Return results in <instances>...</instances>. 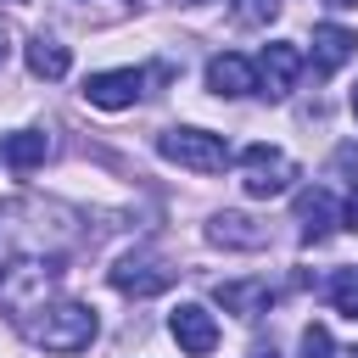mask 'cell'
<instances>
[{"label": "cell", "mask_w": 358, "mask_h": 358, "mask_svg": "<svg viewBox=\"0 0 358 358\" xmlns=\"http://www.w3.org/2000/svg\"><path fill=\"white\" fill-rule=\"evenodd\" d=\"M22 336L45 352H84L95 341V308L90 302H50L34 319H22Z\"/></svg>", "instance_id": "obj_1"}, {"label": "cell", "mask_w": 358, "mask_h": 358, "mask_svg": "<svg viewBox=\"0 0 358 358\" xmlns=\"http://www.w3.org/2000/svg\"><path fill=\"white\" fill-rule=\"evenodd\" d=\"M157 151L190 173H224V162H229V145L207 129H168V134H157Z\"/></svg>", "instance_id": "obj_2"}, {"label": "cell", "mask_w": 358, "mask_h": 358, "mask_svg": "<svg viewBox=\"0 0 358 358\" xmlns=\"http://www.w3.org/2000/svg\"><path fill=\"white\" fill-rule=\"evenodd\" d=\"M241 168H246V196H257V201H268V196H285L291 190V179H296V162L285 157V151H274V145H246L241 151Z\"/></svg>", "instance_id": "obj_3"}, {"label": "cell", "mask_w": 358, "mask_h": 358, "mask_svg": "<svg viewBox=\"0 0 358 358\" xmlns=\"http://www.w3.org/2000/svg\"><path fill=\"white\" fill-rule=\"evenodd\" d=\"M50 280H56L50 263H11V268H0V308L17 313V319H28V302L45 296Z\"/></svg>", "instance_id": "obj_4"}, {"label": "cell", "mask_w": 358, "mask_h": 358, "mask_svg": "<svg viewBox=\"0 0 358 358\" xmlns=\"http://www.w3.org/2000/svg\"><path fill=\"white\" fill-rule=\"evenodd\" d=\"M140 90H145V73H140V67H117V73H95V78L84 84V95H90V106H101V112H123V106H134V101H140Z\"/></svg>", "instance_id": "obj_5"}, {"label": "cell", "mask_w": 358, "mask_h": 358, "mask_svg": "<svg viewBox=\"0 0 358 358\" xmlns=\"http://www.w3.org/2000/svg\"><path fill=\"white\" fill-rule=\"evenodd\" d=\"M112 285H117L123 296H157V291H168V285H173V268H168V263H157V257H145V252H140V257L129 252V257L112 268Z\"/></svg>", "instance_id": "obj_6"}, {"label": "cell", "mask_w": 358, "mask_h": 358, "mask_svg": "<svg viewBox=\"0 0 358 358\" xmlns=\"http://www.w3.org/2000/svg\"><path fill=\"white\" fill-rule=\"evenodd\" d=\"M296 73H302V50L296 45H263V56H257V90L263 95H291V84H296Z\"/></svg>", "instance_id": "obj_7"}, {"label": "cell", "mask_w": 358, "mask_h": 358, "mask_svg": "<svg viewBox=\"0 0 358 358\" xmlns=\"http://www.w3.org/2000/svg\"><path fill=\"white\" fill-rule=\"evenodd\" d=\"M168 330H173V341H179V347H185L190 358H207V352L218 347V324H213V313H207V308H196V302L173 308Z\"/></svg>", "instance_id": "obj_8"}, {"label": "cell", "mask_w": 358, "mask_h": 358, "mask_svg": "<svg viewBox=\"0 0 358 358\" xmlns=\"http://www.w3.org/2000/svg\"><path fill=\"white\" fill-rule=\"evenodd\" d=\"M207 90H213V95H229V101H235V95H252V90H257V67H252L246 56H229V50H224V56L207 62Z\"/></svg>", "instance_id": "obj_9"}, {"label": "cell", "mask_w": 358, "mask_h": 358, "mask_svg": "<svg viewBox=\"0 0 358 358\" xmlns=\"http://www.w3.org/2000/svg\"><path fill=\"white\" fill-rule=\"evenodd\" d=\"M352 50H358V34L352 28H341V22H319L313 28V73H336Z\"/></svg>", "instance_id": "obj_10"}, {"label": "cell", "mask_w": 358, "mask_h": 358, "mask_svg": "<svg viewBox=\"0 0 358 358\" xmlns=\"http://www.w3.org/2000/svg\"><path fill=\"white\" fill-rule=\"evenodd\" d=\"M213 296H218L229 313H241V319H257V313H268V302H274L268 280H224Z\"/></svg>", "instance_id": "obj_11"}, {"label": "cell", "mask_w": 358, "mask_h": 358, "mask_svg": "<svg viewBox=\"0 0 358 358\" xmlns=\"http://www.w3.org/2000/svg\"><path fill=\"white\" fill-rule=\"evenodd\" d=\"M296 224H302V241H324L330 235V224H336V201H330V190H302L296 196Z\"/></svg>", "instance_id": "obj_12"}, {"label": "cell", "mask_w": 358, "mask_h": 358, "mask_svg": "<svg viewBox=\"0 0 358 358\" xmlns=\"http://www.w3.org/2000/svg\"><path fill=\"white\" fill-rule=\"evenodd\" d=\"M207 235H213V241H218V246H246V252H252V246H263V241H268V235H263V229H257V224H252V218H246V213H218V218H213V229H207Z\"/></svg>", "instance_id": "obj_13"}, {"label": "cell", "mask_w": 358, "mask_h": 358, "mask_svg": "<svg viewBox=\"0 0 358 358\" xmlns=\"http://www.w3.org/2000/svg\"><path fill=\"white\" fill-rule=\"evenodd\" d=\"M67 67H73L67 45H56V39H34L28 45V73L34 78H67Z\"/></svg>", "instance_id": "obj_14"}, {"label": "cell", "mask_w": 358, "mask_h": 358, "mask_svg": "<svg viewBox=\"0 0 358 358\" xmlns=\"http://www.w3.org/2000/svg\"><path fill=\"white\" fill-rule=\"evenodd\" d=\"M45 151H50V145H45V134H34V129H22V134H11V140L0 145V157H6L17 173L39 168V162H45Z\"/></svg>", "instance_id": "obj_15"}, {"label": "cell", "mask_w": 358, "mask_h": 358, "mask_svg": "<svg viewBox=\"0 0 358 358\" xmlns=\"http://www.w3.org/2000/svg\"><path fill=\"white\" fill-rule=\"evenodd\" d=\"M229 17L241 28H268L280 17V0H229Z\"/></svg>", "instance_id": "obj_16"}, {"label": "cell", "mask_w": 358, "mask_h": 358, "mask_svg": "<svg viewBox=\"0 0 358 358\" xmlns=\"http://www.w3.org/2000/svg\"><path fill=\"white\" fill-rule=\"evenodd\" d=\"M330 302H336L347 319H358V268H341V274L330 280Z\"/></svg>", "instance_id": "obj_17"}, {"label": "cell", "mask_w": 358, "mask_h": 358, "mask_svg": "<svg viewBox=\"0 0 358 358\" xmlns=\"http://www.w3.org/2000/svg\"><path fill=\"white\" fill-rule=\"evenodd\" d=\"M302 358H336V352H330V330H324V324H308V330H302Z\"/></svg>", "instance_id": "obj_18"}, {"label": "cell", "mask_w": 358, "mask_h": 358, "mask_svg": "<svg viewBox=\"0 0 358 358\" xmlns=\"http://www.w3.org/2000/svg\"><path fill=\"white\" fill-rule=\"evenodd\" d=\"M341 224H347V229H358V185H352V190H347V201H341Z\"/></svg>", "instance_id": "obj_19"}, {"label": "cell", "mask_w": 358, "mask_h": 358, "mask_svg": "<svg viewBox=\"0 0 358 358\" xmlns=\"http://www.w3.org/2000/svg\"><path fill=\"white\" fill-rule=\"evenodd\" d=\"M336 162H341V168H352V173H358V145H341V157H336Z\"/></svg>", "instance_id": "obj_20"}, {"label": "cell", "mask_w": 358, "mask_h": 358, "mask_svg": "<svg viewBox=\"0 0 358 358\" xmlns=\"http://www.w3.org/2000/svg\"><path fill=\"white\" fill-rule=\"evenodd\" d=\"M330 6H347V11H352V6H358V0H330Z\"/></svg>", "instance_id": "obj_21"}, {"label": "cell", "mask_w": 358, "mask_h": 358, "mask_svg": "<svg viewBox=\"0 0 358 358\" xmlns=\"http://www.w3.org/2000/svg\"><path fill=\"white\" fill-rule=\"evenodd\" d=\"M352 117H358V84H352Z\"/></svg>", "instance_id": "obj_22"}, {"label": "cell", "mask_w": 358, "mask_h": 358, "mask_svg": "<svg viewBox=\"0 0 358 358\" xmlns=\"http://www.w3.org/2000/svg\"><path fill=\"white\" fill-rule=\"evenodd\" d=\"M257 358H274V352H257Z\"/></svg>", "instance_id": "obj_23"}]
</instances>
